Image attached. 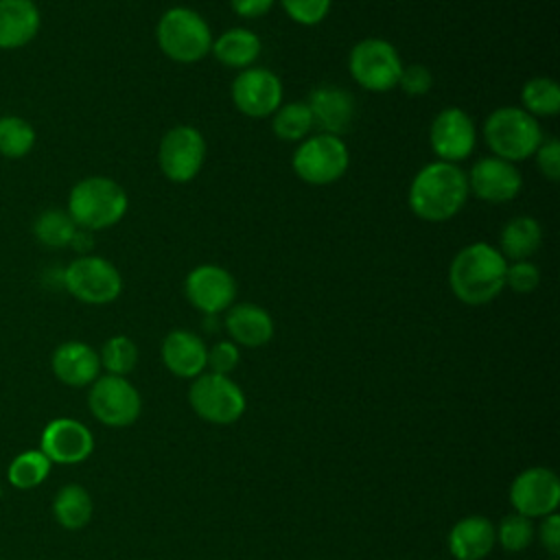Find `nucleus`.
Here are the masks:
<instances>
[{
	"label": "nucleus",
	"instance_id": "nucleus-6",
	"mask_svg": "<svg viewBox=\"0 0 560 560\" xmlns=\"http://www.w3.org/2000/svg\"><path fill=\"white\" fill-rule=\"evenodd\" d=\"M291 166L304 184L328 186L346 175L350 151L343 138L315 131L298 142L291 155Z\"/></svg>",
	"mask_w": 560,
	"mask_h": 560
},
{
	"label": "nucleus",
	"instance_id": "nucleus-3",
	"mask_svg": "<svg viewBox=\"0 0 560 560\" xmlns=\"http://www.w3.org/2000/svg\"><path fill=\"white\" fill-rule=\"evenodd\" d=\"M129 208L125 188L105 175H92L79 179L68 195V214L77 228L94 232L105 230L122 221Z\"/></svg>",
	"mask_w": 560,
	"mask_h": 560
},
{
	"label": "nucleus",
	"instance_id": "nucleus-1",
	"mask_svg": "<svg viewBox=\"0 0 560 560\" xmlns=\"http://www.w3.org/2000/svg\"><path fill=\"white\" fill-rule=\"evenodd\" d=\"M468 179L459 164L429 162L411 179L407 203L409 210L427 223L453 219L468 201Z\"/></svg>",
	"mask_w": 560,
	"mask_h": 560
},
{
	"label": "nucleus",
	"instance_id": "nucleus-21",
	"mask_svg": "<svg viewBox=\"0 0 560 560\" xmlns=\"http://www.w3.org/2000/svg\"><path fill=\"white\" fill-rule=\"evenodd\" d=\"M225 330L230 341L245 348H260L269 343L273 337V319L271 315L254 304V302H238L225 311Z\"/></svg>",
	"mask_w": 560,
	"mask_h": 560
},
{
	"label": "nucleus",
	"instance_id": "nucleus-41",
	"mask_svg": "<svg viewBox=\"0 0 560 560\" xmlns=\"http://www.w3.org/2000/svg\"><path fill=\"white\" fill-rule=\"evenodd\" d=\"M92 245H94V241H92V234L88 232V230H77V234H74V238H72V243H70V247L72 249H77L79 254H90V249H92Z\"/></svg>",
	"mask_w": 560,
	"mask_h": 560
},
{
	"label": "nucleus",
	"instance_id": "nucleus-40",
	"mask_svg": "<svg viewBox=\"0 0 560 560\" xmlns=\"http://www.w3.org/2000/svg\"><path fill=\"white\" fill-rule=\"evenodd\" d=\"M273 4L276 0H230L232 11L245 20H256L267 15L273 9Z\"/></svg>",
	"mask_w": 560,
	"mask_h": 560
},
{
	"label": "nucleus",
	"instance_id": "nucleus-39",
	"mask_svg": "<svg viewBox=\"0 0 560 560\" xmlns=\"http://www.w3.org/2000/svg\"><path fill=\"white\" fill-rule=\"evenodd\" d=\"M538 538H540L542 547L551 553V558H558V553H560V516H558V512L542 516V523L538 527Z\"/></svg>",
	"mask_w": 560,
	"mask_h": 560
},
{
	"label": "nucleus",
	"instance_id": "nucleus-35",
	"mask_svg": "<svg viewBox=\"0 0 560 560\" xmlns=\"http://www.w3.org/2000/svg\"><path fill=\"white\" fill-rule=\"evenodd\" d=\"M540 284V269L534 260H514L505 269V287L514 293H532Z\"/></svg>",
	"mask_w": 560,
	"mask_h": 560
},
{
	"label": "nucleus",
	"instance_id": "nucleus-29",
	"mask_svg": "<svg viewBox=\"0 0 560 560\" xmlns=\"http://www.w3.org/2000/svg\"><path fill=\"white\" fill-rule=\"evenodd\" d=\"M77 230V223L63 210H44L33 225L35 238L46 247H70Z\"/></svg>",
	"mask_w": 560,
	"mask_h": 560
},
{
	"label": "nucleus",
	"instance_id": "nucleus-8",
	"mask_svg": "<svg viewBox=\"0 0 560 560\" xmlns=\"http://www.w3.org/2000/svg\"><path fill=\"white\" fill-rule=\"evenodd\" d=\"M66 291L85 304H109L122 293V276L107 258L85 254L74 258L61 273Z\"/></svg>",
	"mask_w": 560,
	"mask_h": 560
},
{
	"label": "nucleus",
	"instance_id": "nucleus-17",
	"mask_svg": "<svg viewBox=\"0 0 560 560\" xmlns=\"http://www.w3.org/2000/svg\"><path fill=\"white\" fill-rule=\"evenodd\" d=\"M39 451L55 464H79L92 455L94 438L83 422L55 418L42 431Z\"/></svg>",
	"mask_w": 560,
	"mask_h": 560
},
{
	"label": "nucleus",
	"instance_id": "nucleus-27",
	"mask_svg": "<svg viewBox=\"0 0 560 560\" xmlns=\"http://www.w3.org/2000/svg\"><path fill=\"white\" fill-rule=\"evenodd\" d=\"M521 107L534 118H553L560 112V88L549 77H532L521 88Z\"/></svg>",
	"mask_w": 560,
	"mask_h": 560
},
{
	"label": "nucleus",
	"instance_id": "nucleus-42",
	"mask_svg": "<svg viewBox=\"0 0 560 560\" xmlns=\"http://www.w3.org/2000/svg\"><path fill=\"white\" fill-rule=\"evenodd\" d=\"M549 560H558V558H549Z\"/></svg>",
	"mask_w": 560,
	"mask_h": 560
},
{
	"label": "nucleus",
	"instance_id": "nucleus-12",
	"mask_svg": "<svg viewBox=\"0 0 560 560\" xmlns=\"http://www.w3.org/2000/svg\"><path fill=\"white\" fill-rule=\"evenodd\" d=\"M232 103L247 118H271L282 105L284 88L280 77L260 66L241 70L232 81Z\"/></svg>",
	"mask_w": 560,
	"mask_h": 560
},
{
	"label": "nucleus",
	"instance_id": "nucleus-38",
	"mask_svg": "<svg viewBox=\"0 0 560 560\" xmlns=\"http://www.w3.org/2000/svg\"><path fill=\"white\" fill-rule=\"evenodd\" d=\"M532 158H536V168L545 179H560V142L556 138H545Z\"/></svg>",
	"mask_w": 560,
	"mask_h": 560
},
{
	"label": "nucleus",
	"instance_id": "nucleus-36",
	"mask_svg": "<svg viewBox=\"0 0 560 560\" xmlns=\"http://www.w3.org/2000/svg\"><path fill=\"white\" fill-rule=\"evenodd\" d=\"M407 96L411 98H418V96H424L429 94V90L433 88V74L427 66L422 63H411V66H402V72H400V79H398V85Z\"/></svg>",
	"mask_w": 560,
	"mask_h": 560
},
{
	"label": "nucleus",
	"instance_id": "nucleus-30",
	"mask_svg": "<svg viewBox=\"0 0 560 560\" xmlns=\"http://www.w3.org/2000/svg\"><path fill=\"white\" fill-rule=\"evenodd\" d=\"M50 459L37 448V451H24L13 457L9 464V483L18 490H31L39 486L48 472H50Z\"/></svg>",
	"mask_w": 560,
	"mask_h": 560
},
{
	"label": "nucleus",
	"instance_id": "nucleus-33",
	"mask_svg": "<svg viewBox=\"0 0 560 560\" xmlns=\"http://www.w3.org/2000/svg\"><path fill=\"white\" fill-rule=\"evenodd\" d=\"M534 523L532 518L523 516V514H510L503 516L499 527L494 529L497 542L505 549V551H523L532 545L534 540Z\"/></svg>",
	"mask_w": 560,
	"mask_h": 560
},
{
	"label": "nucleus",
	"instance_id": "nucleus-20",
	"mask_svg": "<svg viewBox=\"0 0 560 560\" xmlns=\"http://www.w3.org/2000/svg\"><path fill=\"white\" fill-rule=\"evenodd\" d=\"M50 365H52V374L63 385H70V387L92 385L101 372L98 352L83 341H66L57 346L52 352Z\"/></svg>",
	"mask_w": 560,
	"mask_h": 560
},
{
	"label": "nucleus",
	"instance_id": "nucleus-9",
	"mask_svg": "<svg viewBox=\"0 0 560 560\" xmlns=\"http://www.w3.org/2000/svg\"><path fill=\"white\" fill-rule=\"evenodd\" d=\"M206 153V138L197 127L175 125L160 140L158 164L168 182L186 184L203 168Z\"/></svg>",
	"mask_w": 560,
	"mask_h": 560
},
{
	"label": "nucleus",
	"instance_id": "nucleus-10",
	"mask_svg": "<svg viewBox=\"0 0 560 560\" xmlns=\"http://www.w3.org/2000/svg\"><path fill=\"white\" fill-rule=\"evenodd\" d=\"M188 402L199 418L212 424H232L245 411L243 389L230 376L214 372H203L192 381Z\"/></svg>",
	"mask_w": 560,
	"mask_h": 560
},
{
	"label": "nucleus",
	"instance_id": "nucleus-2",
	"mask_svg": "<svg viewBox=\"0 0 560 560\" xmlns=\"http://www.w3.org/2000/svg\"><path fill=\"white\" fill-rule=\"evenodd\" d=\"M505 269L508 260L494 245L486 241L470 243L448 265V289L468 306L488 304L505 289Z\"/></svg>",
	"mask_w": 560,
	"mask_h": 560
},
{
	"label": "nucleus",
	"instance_id": "nucleus-16",
	"mask_svg": "<svg viewBox=\"0 0 560 560\" xmlns=\"http://www.w3.org/2000/svg\"><path fill=\"white\" fill-rule=\"evenodd\" d=\"M466 179L468 192L486 203H508L516 199L523 188V175L518 166L497 155L477 160L466 173Z\"/></svg>",
	"mask_w": 560,
	"mask_h": 560
},
{
	"label": "nucleus",
	"instance_id": "nucleus-28",
	"mask_svg": "<svg viewBox=\"0 0 560 560\" xmlns=\"http://www.w3.org/2000/svg\"><path fill=\"white\" fill-rule=\"evenodd\" d=\"M313 118L308 112L306 101H291L282 103L273 114H271V131L276 138L284 142H302L313 133Z\"/></svg>",
	"mask_w": 560,
	"mask_h": 560
},
{
	"label": "nucleus",
	"instance_id": "nucleus-15",
	"mask_svg": "<svg viewBox=\"0 0 560 560\" xmlns=\"http://www.w3.org/2000/svg\"><path fill=\"white\" fill-rule=\"evenodd\" d=\"M510 501L516 514L527 518H542L556 512L560 503V479L551 468H525L514 477L510 486Z\"/></svg>",
	"mask_w": 560,
	"mask_h": 560
},
{
	"label": "nucleus",
	"instance_id": "nucleus-4",
	"mask_svg": "<svg viewBox=\"0 0 560 560\" xmlns=\"http://www.w3.org/2000/svg\"><path fill=\"white\" fill-rule=\"evenodd\" d=\"M481 133L492 155L512 164L532 158L545 140L538 118L529 116L523 107L516 105H505L490 112L483 120Z\"/></svg>",
	"mask_w": 560,
	"mask_h": 560
},
{
	"label": "nucleus",
	"instance_id": "nucleus-24",
	"mask_svg": "<svg viewBox=\"0 0 560 560\" xmlns=\"http://www.w3.org/2000/svg\"><path fill=\"white\" fill-rule=\"evenodd\" d=\"M210 52L217 57L221 66L234 68L241 72L245 68H252L258 61L262 52V42L254 31L236 26L214 37Z\"/></svg>",
	"mask_w": 560,
	"mask_h": 560
},
{
	"label": "nucleus",
	"instance_id": "nucleus-5",
	"mask_svg": "<svg viewBox=\"0 0 560 560\" xmlns=\"http://www.w3.org/2000/svg\"><path fill=\"white\" fill-rule=\"evenodd\" d=\"M212 31L203 15L190 7L166 9L155 26L158 48L175 63H197L212 50Z\"/></svg>",
	"mask_w": 560,
	"mask_h": 560
},
{
	"label": "nucleus",
	"instance_id": "nucleus-31",
	"mask_svg": "<svg viewBox=\"0 0 560 560\" xmlns=\"http://www.w3.org/2000/svg\"><path fill=\"white\" fill-rule=\"evenodd\" d=\"M98 361L107 374L127 376L138 365V346L127 335H114L103 343Z\"/></svg>",
	"mask_w": 560,
	"mask_h": 560
},
{
	"label": "nucleus",
	"instance_id": "nucleus-37",
	"mask_svg": "<svg viewBox=\"0 0 560 560\" xmlns=\"http://www.w3.org/2000/svg\"><path fill=\"white\" fill-rule=\"evenodd\" d=\"M241 361V350L234 341H217L212 348H208V359H206V368H210V372L214 374H230Z\"/></svg>",
	"mask_w": 560,
	"mask_h": 560
},
{
	"label": "nucleus",
	"instance_id": "nucleus-13",
	"mask_svg": "<svg viewBox=\"0 0 560 560\" xmlns=\"http://www.w3.org/2000/svg\"><path fill=\"white\" fill-rule=\"evenodd\" d=\"M429 144L440 162L459 164L477 144V127L462 107H444L429 127Z\"/></svg>",
	"mask_w": 560,
	"mask_h": 560
},
{
	"label": "nucleus",
	"instance_id": "nucleus-14",
	"mask_svg": "<svg viewBox=\"0 0 560 560\" xmlns=\"http://www.w3.org/2000/svg\"><path fill=\"white\" fill-rule=\"evenodd\" d=\"M184 295L203 315H219L234 304L236 280L225 267L203 262L186 273Z\"/></svg>",
	"mask_w": 560,
	"mask_h": 560
},
{
	"label": "nucleus",
	"instance_id": "nucleus-25",
	"mask_svg": "<svg viewBox=\"0 0 560 560\" xmlns=\"http://www.w3.org/2000/svg\"><path fill=\"white\" fill-rule=\"evenodd\" d=\"M542 245V228L534 217L521 214L510 219L499 234V252L508 262L532 260Z\"/></svg>",
	"mask_w": 560,
	"mask_h": 560
},
{
	"label": "nucleus",
	"instance_id": "nucleus-26",
	"mask_svg": "<svg viewBox=\"0 0 560 560\" xmlns=\"http://www.w3.org/2000/svg\"><path fill=\"white\" fill-rule=\"evenodd\" d=\"M92 497L88 490L79 483H68L63 486L52 501V514L55 521L66 527V529H81L90 523L92 518Z\"/></svg>",
	"mask_w": 560,
	"mask_h": 560
},
{
	"label": "nucleus",
	"instance_id": "nucleus-18",
	"mask_svg": "<svg viewBox=\"0 0 560 560\" xmlns=\"http://www.w3.org/2000/svg\"><path fill=\"white\" fill-rule=\"evenodd\" d=\"M306 105L313 118V127L319 133L343 138V133H348L354 122L357 105L346 88L317 85L315 90H311Z\"/></svg>",
	"mask_w": 560,
	"mask_h": 560
},
{
	"label": "nucleus",
	"instance_id": "nucleus-23",
	"mask_svg": "<svg viewBox=\"0 0 560 560\" xmlns=\"http://www.w3.org/2000/svg\"><path fill=\"white\" fill-rule=\"evenodd\" d=\"M497 542L494 525L486 516H466L448 532V551L455 560H483Z\"/></svg>",
	"mask_w": 560,
	"mask_h": 560
},
{
	"label": "nucleus",
	"instance_id": "nucleus-22",
	"mask_svg": "<svg viewBox=\"0 0 560 560\" xmlns=\"http://www.w3.org/2000/svg\"><path fill=\"white\" fill-rule=\"evenodd\" d=\"M42 26L39 9L33 0H0V48L15 50L35 39Z\"/></svg>",
	"mask_w": 560,
	"mask_h": 560
},
{
	"label": "nucleus",
	"instance_id": "nucleus-19",
	"mask_svg": "<svg viewBox=\"0 0 560 560\" xmlns=\"http://www.w3.org/2000/svg\"><path fill=\"white\" fill-rule=\"evenodd\" d=\"M208 346L190 330H171L162 341V361L166 370L179 378H197L206 372Z\"/></svg>",
	"mask_w": 560,
	"mask_h": 560
},
{
	"label": "nucleus",
	"instance_id": "nucleus-32",
	"mask_svg": "<svg viewBox=\"0 0 560 560\" xmlns=\"http://www.w3.org/2000/svg\"><path fill=\"white\" fill-rule=\"evenodd\" d=\"M35 144V129L20 116H0V155L24 158Z\"/></svg>",
	"mask_w": 560,
	"mask_h": 560
},
{
	"label": "nucleus",
	"instance_id": "nucleus-11",
	"mask_svg": "<svg viewBox=\"0 0 560 560\" xmlns=\"http://www.w3.org/2000/svg\"><path fill=\"white\" fill-rule=\"evenodd\" d=\"M92 416L107 427H129L138 420L142 400L138 389L125 378L105 374L98 376L88 394Z\"/></svg>",
	"mask_w": 560,
	"mask_h": 560
},
{
	"label": "nucleus",
	"instance_id": "nucleus-7",
	"mask_svg": "<svg viewBox=\"0 0 560 560\" xmlns=\"http://www.w3.org/2000/svg\"><path fill=\"white\" fill-rule=\"evenodd\" d=\"M352 79L368 92H387L398 85L402 57L396 46L383 37L359 39L348 55Z\"/></svg>",
	"mask_w": 560,
	"mask_h": 560
},
{
	"label": "nucleus",
	"instance_id": "nucleus-34",
	"mask_svg": "<svg viewBox=\"0 0 560 560\" xmlns=\"http://www.w3.org/2000/svg\"><path fill=\"white\" fill-rule=\"evenodd\" d=\"M284 13L300 26H315L326 20L332 0H276Z\"/></svg>",
	"mask_w": 560,
	"mask_h": 560
}]
</instances>
